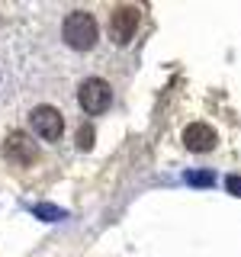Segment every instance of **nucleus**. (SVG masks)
Masks as SVG:
<instances>
[{"label":"nucleus","mask_w":241,"mask_h":257,"mask_svg":"<svg viewBox=\"0 0 241 257\" xmlns=\"http://www.w3.org/2000/svg\"><path fill=\"white\" fill-rule=\"evenodd\" d=\"M4 155L10 158L13 164L26 167V164H32V161L39 158V145L32 142V135H29V132H13L10 139L4 142Z\"/></svg>","instance_id":"nucleus-4"},{"label":"nucleus","mask_w":241,"mask_h":257,"mask_svg":"<svg viewBox=\"0 0 241 257\" xmlns=\"http://www.w3.org/2000/svg\"><path fill=\"white\" fill-rule=\"evenodd\" d=\"M77 100H80V106H84L87 112H103L112 103V90H109L106 80L87 77L84 84H80V90H77Z\"/></svg>","instance_id":"nucleus-2"},{"label":"nucleus","mask_w":241,"mask_h":257,"mask_svg":"<svg viewBox=\"0 0 241 257\" xmlns=\"http://www.w3.org/2000/svg\"><path fill=\"white\" fill-rule=\"evenodd\" d=\"M64 42L71 48H77V52H87V48L96 42V20L84 10L71 13L68 20H64Z\"/></svg>","instance_id":"nucleus-1"},{"label":"nucleus","mask_w":241,"mask_h":257,"mask_svg":"<svg viewBox=\"0 0 241 257\" xmlns=\"http://www.w3.org/2000/svg\"><path fill=\"white\" fill-rule=\"evenodd\" d=\"M139 23H142V16H139V10H135V7H119V10H112V20H109V36H112V42L126 45L129 39L135 36Z\"/></svg>","instance_id":"nucleus-5"},{"label":"nucleus","mask_w":241,"mask_h":257,"mask_svg":"<svg viewBox=\"0 0 241 257\" xmlns=\"http://www.w3.org/2000/svg\"><path fill=\"white\" fill-rule=\"evenodd\" d=\"M225 187L235 193V196H241V177H228V180H225Z\"/></svg>","instance_id":"nucleus-8"},{"label":"nucleus","mask_w":241,"mask_h":257,"mask_svg":"<svg viewBox=\"0 0 241 257\" xmlns=\"http://www.w3.org/2000/svg\"><path fill=\"white\" fill-rule=\"evenodd\" d=\"M77 142H80V148H90V142H93V128H90V125H80Z\"/></svg>","instance_id":"nucleus-7"},{"label":"nucleus","mask_w":241,"mask_h":257,"mask_svg":"<svg viewBox=\"0 0 241 257\" xmlns=\"http://www.w3.org/2000/svg\"><path fill=\"white\" fill-rule=\"evenodd\" d=\"M183 145L190 151H209L215 148V128H209L206 122H193L183 128Z\"/></svg>","instance_id":"nucleus-6"},{"label":"nucleus","mask_w":241,"mask_h":257,"mask_svg":"<svg viewBox=\"0 0 241 257\" xmlns=\"http://www.w3.org/2000/svg\"><path fill=\"white\" fill-rule=\"evenodd\" d=\"M29 125H32L36 135H42L48 142L61 139V132H64V119H61V112L55 106H36L29 112Z\"/></svg>","instance_id":"nucleus-3"}]
</instances>
